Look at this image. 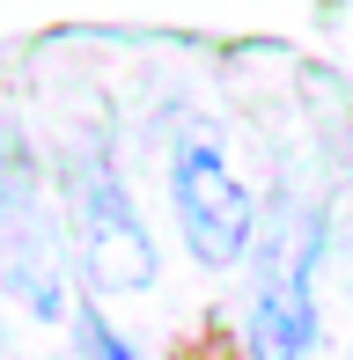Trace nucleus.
<instances>
[{"label": "nucleus", "instance_id": "f257e3e1", "mask_svg": "<svg viewBox=\"0 0 353 360\" xmlns=\"http://www.w3.org/2000/svg\"><path fill=\"white\" fill-rule=\"evenodd\" d=\"M169 199H176V228H184V250L199 257L206 272H229L250 257L258 243V206H250V184L236 176V162L221 155V140L184 133L169 155Z\"/></svg>", "mask_w": 353, "mask_h": 360}, {"label": "nucleus", "instance_id": "f03ea898", "mask_svg": "<svg viewBox=\"0 0 353 360\" xmlns=\"http://www.w3.org/2000/svg\"><path fill=\"white\" fill-rule=\"evenodd\" d=\"M67 206H74V243H82V272L96 294H148L155 287V236L140 228L133 191L118 184L103 155H82L67 169Z\"/></svg>", "mask_w": 353, "mask_h": 360}, {"label": "nucleus", "instance_id": "7ed1b4c3", "mask_svg": "<svg viewBox=\"0 0 353 360\" xmlns=\"http://www.w3.org/2000/svg\"><path fill=\"white\" fill-rule=\"evenodd\" d=\"M243 346L250 360H309L316 346V302H309V250L287 265V250L265 265L258 294H250V316H243Z\"/></svg>", "mask_w": 353, "mask_h": 360}, {"label": "nucleus", "instance_id": "20e7f679", "mask_svg": "<svg viewBox=\"0 0 353 360\" xmlns=\"http://www.w3.org/2000/svg\"><path fill=\"white\" fill-rule=\"evenodd\" d=\"M67 360H140V353H133L125 331H110V316L96 302H82V309H74V346H67Z\"/></svg>", "mask_w": 353, "mask_h": 360}, {"label": "nucleus", "instance_id": "39448f33", "mask_svg": "<svg viewBox=\"0 0 353 360\" xmlns=\"http://www.w3.org/2000/svg\"><path fill=\"white\" fill-rule=\"evenodd\" d=\"M169 360H250V346H243V338H236L221 316H206V323H199V331H191Z\"/></svg>", "mask_w": 353, "mask_h": 360}]
</instances>
